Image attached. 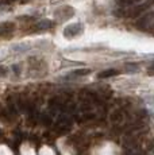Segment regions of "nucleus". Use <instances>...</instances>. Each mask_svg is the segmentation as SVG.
Segmentation results:
<instances>
[{
    "label": "nucleus",
    "instance_id": "f257e3e1",
    "mask_svg": "<svg viewBox=\"0 0 154 155\" xmlns=\"http://www.w3.org/2000/svg\"><path fill=\"white\" fill-rule=\"evenodd\" d=\"M81 31H82V26L79 25V23H76V25H69L68 26V27L65 28L64 34H65V37L72 38V37H75V35H79Z\"/></svg>",
    "mask_w": 154,
    "mask_h": 155
},
{
    "label": "nucleus",
    "instance_id": "f03ea898",
    "mask_svg": "<svg viewBox=\"0 0 154 155\" xmlns=\"http://www.w3.org/2000/svg\"><path fill=\"white\" fill-rule=\"evenodd\" d=\"M89 73H91L89 69H77V70L70 71L66 77H82V76H87V74H89Z\"/></svg>",
    "mask_w": 154,
    "mask_h": 155
},
{
    "label": "nucleus",
    "instance_id": "7ed1b4c3",
    "mask_svg": "<svg viewBox=\"0 0 154 155\" xmlns=\"http://www.w3.org/2000/svg\"><path fill=\"white\" fill-rule=\"evenodd\" d=\"M119 74V71L115 70V69H109V70H105L104 73H100L99 74V78H107V77H112V76H116Z\"/></svg>",
    "mask_w": 154,
    "mask_h": 155
}]
</instances>
